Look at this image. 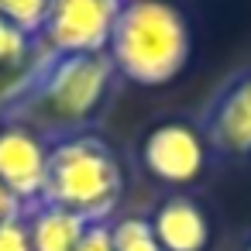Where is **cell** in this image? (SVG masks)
<instances>
[{"mask_svg": "<svg viewBox=\"0 0 251 251\" xmlns=\"http://www.w3.org/2000/svg\"><path fill=\"white\" fill-rule=\"evenodd\" d=\"M49 165V145L14 124H0V186L25 210L42 200Z\"/></svg>", "mask_w": 251, "mask_h": 251, "instance_id": "cell-7", "label": "cell"}, {"mask_svg": "<svg viewBox=\"0 0 251 251\" xmlns=\"http://www.w3.org/2000/svg\"><path fill=\"white\" fill-rule=\"evenodd\" d=\"M35 52V38L28 31H21L18 25L0 18V69H18V66H28Z\"/></svg>", "mask_w": 251, "mask_h": 251, "instance_id": "cell-11", "label": "cell"}, {"mask_svg": "<svg viewBox=\"0 0 251 251\" xmlns=\"http://www.w3.org/2000/svg\"><path fill=\"white\" fill-rule=\"evenodd\" d=\"M73 251H114V241H110V220L107 224H90L83 230V237L76 241Z\"/></svg>", "mask_w": 251, "mask_h": 251, "instance_id": "cell-14", "label": "cell"}, {"mask_svg": "<svg viewBox=\"0 0 251 251\" xmlns=\"http://www.w3.org/2000/svg\"><path fill=\"white\" fill-rule=\"evenodd\" d=\"M114 66L107 55H52L31 52L14 83L0 90V124L38 134L45 145L93 131L114 93Z\"/></svg>", "mask_w": 251, "mask_h": 251, "instance_id": "cell-1", "label": "cell"}, {"mask_svg": "<svg viewBox=\"0 0 251 251\" xmlns=\"http://www.w3.org/2000/svg\"><path fill=\"white\" fill-rule=\"evenodd\" d=\"M203 145L220 158H251V69L224 79L200 110Z\"/></svg>", "mask_w": 251, "mask_h": 251, "instance_id": "cell-5", "label": "cell"}, {"mask_svg": "<svg viewBox=\"0 0 251 251\" xmlns=\"http://www.w3.org/2000/svg\"><path fill=\"white\" fill-rule=\"evenodd\" d=\"M141 165L165 186H189L206 169V145L196 124L162 121L141 141Z\"/></svg>", "mask_w": 251, "mask_h": 251, "instance_id": "cell-6", "label": "cell"}, {"mask_svg": "<svg viewBox=\"0 0 251 251\" xmlns=\"http://www.w3.org/2000/svg\"><path fill=\"white\" fill-rule=\"evenodd\" d=\"M148 224H151L162 251H206V244H210V217L186 193L165 196L155 206V213L148 217Z\"/></svg>", "mask_w": 251, "mask_h": 251, "instance_id": "cell-8", "label": "cell"}, {"mask_svg": "<svg viewBox=\"0 0 251 251\" xmlns=\"http://www.w3.org/2000/svg\"><path fill=\"white\" fill-rule=\"evenodd\" d=\"M21 210H25V206H21L4 186H0V220H7V217H14V213H21Z\"/></svg>", "mask_w": 251, "mask_h": 251, "instance_id": "cell-15", "label": "cell"}, {"mask_svg": "<svg viewBox=\"0 0 251 251\" xmlns=\"http://www.w3.org/2000/svg\"><path fill=\"white\" fill-rule=\"evenodd\" d=\"M121 196H124V169L114 148L100 134L83 131L49 145L45 186L38 203L62 206L83 217L86 224H107L114 220Z\"/></svg>", "mask_w": 251, "mask_h": 251, "instance_id": "cell-3", "label": "cell"}, {"mask_svg": "<svg viewBox=\"0 0 251 251\" xmlns=\"http://www.w3.org/2000/svg\"><path fill=\"white\" fill-rule=\"evenodd\" d=\"M45 11H49V0H0V18L18 25L31 38L38 35V28L45 21Z\"/></svg>", "mask_w": 251, "mask_h": 251, "instance_id": "cell-12", "label": "cell"}, {"mask_svg": "<svg viewBox=\"0 0 251 251\" xmlns=\"http://www.w3.org/2000/svg\"><path fill=\"white\" fill-rule=\"evenodd\" d=\"M117 4H124V0H117Z\"/></svg>", "mask_w": 251, "mask_h": 251, "instance_id": "cell-17", "label": "cell"}, {"mask_svg": "<svg viewBox=\"0 0 251 251\" xmlns=\"http://www.w3.org/2000/svg\"><path fill=\"white\" fill-rule=\"evenodd\" d=\"M110 241H114V251H162L148 217H114Z\"/></svg>", "mask_w": 251, "mask_h": 251, "instance_id": "cell-10", "label": "cell"}, {"mask_svg": "<svg viewBox=\"0 0 251 251\" xmlns=\"http://www.w3.org/2000/svg\"><path fill=\"white\" fill-rule=\"evenodd\" d=\"M193 55L189 18L172 0H124L117 7L107 59L134 86L172 83Z\"/></svg>", "mask_w": 251, "mask_h": 251, "instance_id": "cell-2", "label": "cell"}, {"mask_svg": "<svg viewBox=\"0 0 251 251\" xmlns=\"http://www.w3.org/2000/svg\"><path fill=\"white\" fill-rule=\"evenodd\" d=\"M117 0H49L35 35V52L52 55H107Z\"/></svg>", "mask_w": 251, "mask_h": 251, "instance_id": "cell-4", "label": "cell"}, {"mask_svg": "<svg viewBox=\"0 0 251 251\" xmlns=\"http://www.w3.org/2000/svg\"><path fill=\"white\" fill-rule=\"evenodd\" d=\"M237 251H251V234H248V237L241 241V248H237Z\"/></svg>", "mask_w": 251, "mask_h": 251, "instance_id": "cell-16", "label": "cell"}, {"mask_svg": "<svg viewBox=\"0 0 251 251\" xmlns=\"http://www.w3.org/2000/svg\"><path fill=\"white\" fill-rule=\"evenodd\" d=\"M25 213H28V230H31V251H73L83 230L90 227L83 217L62 206H49V203H35Z\"/></svg>", "mask_w": 251, "mask_h": 251, "instance_id": "cell-9", "label": "cell"}, {"mask_svg": "<svg viewBox=\"0 0 251 251\" xmlns=\"http://www.w3.org/2000/svg\"><path fill=\"white\" fill-rule=\"evenodd\" d=\"M0 251H31V230L25 210L0 220Z\"/></svg>", "mask_w": 251, "mask_h": 251, "instance_id": "cell-13", "label": "cell"}]
</instances>
